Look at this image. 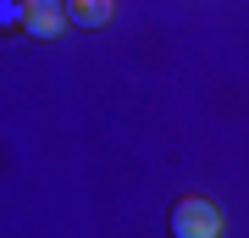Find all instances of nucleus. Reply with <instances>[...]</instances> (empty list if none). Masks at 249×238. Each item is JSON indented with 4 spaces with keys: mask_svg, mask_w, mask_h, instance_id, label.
Here are the masks:
<instances>
[{
    "mask_svg": "<svg viewBox=\"0 0 249 238\" xmlns=\"http://www.w3.org/2000/svg\"><path fill=\"white\" fill-rule=\"evenodd\" d=\"M172 233L178 238H216L222 233V211H216L211 200L188 194V200H178V211H172Z\"/></svg>",
    "mask_w": 249,
    "mask_h": 238,
    "instance_id": "obj_1",
    "label": "nucleus"
},
{
    "mask_svg": "<svg viewBox=\"0 0 249 238\" xmlns=\"http://www.w3.org/2000/svg\"><path fill=\"white\" fill-rule=\"evenodd\" d=\"M67 28V0H22V34L28 39H55Z\"/></svg>",
    "mask_w": 249,
    "mask_h": 238,
    "instance_id": "obj_2",
    "label": "nucleus"
},
{
    "mask_svg": "<svg viewBox=\"0 0 249 238\" xmlns=\"http://www.w3.org/2000/svg\"><path fill=\"white\" fill-rule=\"evenodd\" d=\"M116 11V0H67V22L72 28H106Z\"/></svg>",
    "mask_w": 249,
    "mask_h": 238,
    "instance_id": "obj_3",
    "label": "nucleus"
},
{
    "mask_svg": "<svg viewBox=\"0 0 249 238\" xmlns=\"http://www.w3.org/2000/svg\"><path fill=\"white\" fill-rule=\"evenodd\" d=\"M0 28H22V0H0Z\"/></svg>",
    "mask_w": 249,
    "mask_h": 238,
    "instance_id": "obj_4",
    "label": "nucleus"
}]
</instances>
